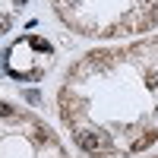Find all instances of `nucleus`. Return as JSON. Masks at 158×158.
<instances>
[{
    "instance_id": "obj_1",
    "label": "nucleus",
    "mask_w": 158,
    "mask_h": 158,
    "mask_svg": "<svg viewBox=\"0 0 158 158\" xmlns=\"http://www.w3.org/2000/svg\"><path fill=\"white\" fill-rule=\"evenodd\" d=\"M76 142H79V149H85V152H104V149H111L108 136L98 133V130H79Z\"/></svg>"
},
{
    "instance_id": "obj_2",
    "label": "nucleus",
    "mask_w": 158,
    "mask_h": 158,
    "mask_svg": "<svg viewBox=\"0 0 158 158\" xmlns=\"http://www.w3.org/2000/svg\"><path fill=\"white\" fill-rule=\"evenodd\" d=\"M152 139H155L152 133H149V136H142V139H136V142H133V149H136V152H139V149H146V146H149Z\"/></svg>"
},
{
    "instance_id": "obj_3",
    "label": "nucleus",
    "mask_w": 158,
    "mask_h": 158,
    "mask_svg": "<svg viewBox=\"0 0 158 158\" xmlns=\"http://www.w3.org/2000/svg\"><path fill=\"white\" fill-rule=\"evenodd\" d=\"M10 25H13V19H10V16H0V32H6Z\"/></svg>"
},
{
    "instance_id": "obj_4",
    "label": "nucleus",
    "mask_w": 158,
    "mask_h": 158,
    "mask_svg": "<svg viewBox=\"0 0 158 158\" xmlns=\"http://www.w3.org/2000/svg\"><path fill=\"white\" fill-rule=\"evenodd\" d=\"M0 114H3V117H10V114H13V108H10L6 101H0Z\"/></svg>"
},
{
    "instance_id": "obj_5",
    "label": "nucleus",
    "mask_w": 158,
    "mask_h": 158,
    "mask_svg": "<svg viewBox=\"0 0 158 158\" xmlns=\"http://www.w3.org/2000/svg\"><path fill=\"white\" fill-rule=\"evenodd\" d=\"M152 22H158V10H155V13H152V19H149V25H152Z\"/></svg>"
}]
</instances>
